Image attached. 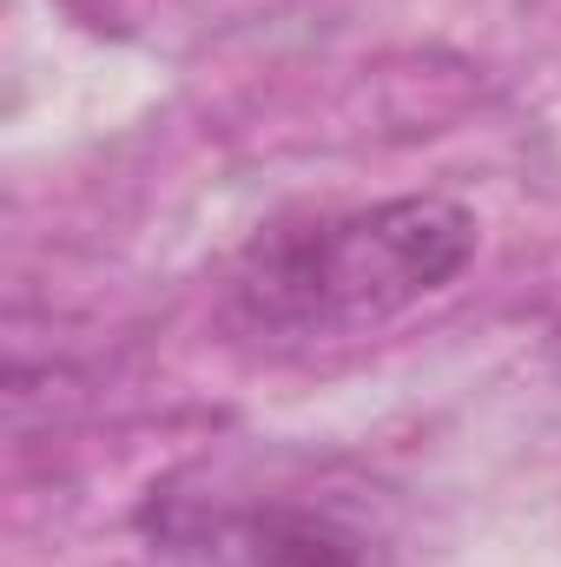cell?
<instances>
[{"instance_id":"cell-3","label":"cell","mask_w":561,"mask_h":567,"mask_svg":"<svg viewBox=\"0 0 561 567\" xmlns=\"http://www.w3.org/2000/svg\"><path fill=\"white\" fill-rule=\"evenodd\" d=\"M549 357H555V377H561V323H555V337H549Z\"/></svg>"},{"instance_id":"cell-1","label":"cell","mask_w":561,"mask_h":567,"mask_svg":"<svg viewBox=\"0 0 561 567\" xmlns=\"http://www.w3.org/2000/svg\"><path fill=\"white\" fill-rule=\"evenodd\" d=\"M476 245V212L442 192L278 218L238 251L225 278V323L272 350L350 343L449 290Z\"/></svg>"},{"instance_id":"cell-2","label":"cell","mask_w":561,"mask_h":567,"mask_svg":"<svg viewBox=\"0 0 561 567\" xmlns=\"http://www.w3.org/2000/svg\"><path fill=\"white\" fill-rule=\"evenodd\" d=\"M152 542L178 567H384L357 515L304 495H172Z\"/></svg>"}]
</instances>
